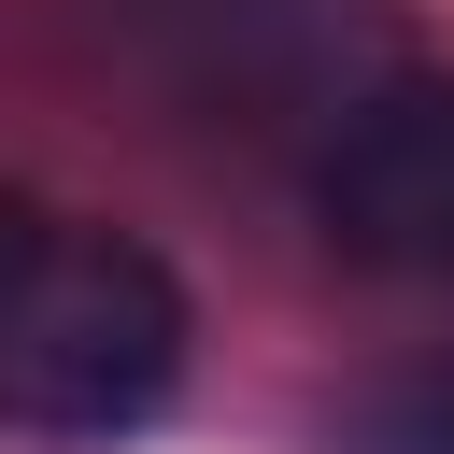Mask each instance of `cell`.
Returning <instances> with one entry per match:
<instances>
[{
	"mask_svg": "<svg viewBox=\"0 0 454 454\" xmlns=\"http://www.w3.org/2000/svg\"><path fill=\"white\" fill-rule=\"evenodd\" d=\"M184 284L156 241L99 227V213H43L0 255V426L28 440H142L184 397Z\"/></svg>",
	"mask_w": 454,
	"mask_h": 454,
	"instance_id": "6da1fadb",
	"label": "cell"
},
{
	"mask_svg": "<svg viewBox=\"0 0 454 454\" xmlns=\"http://www.w3.org/2000/svg\"><path fill=\"white\" fill-rule=\"evenodd\" d=\"M312 227L383 284H454V71H383L340 99L312 142Z\"/></svg>",
	"mask_w": 454,
	"mask_h": 454,
	"instance_id": "7a4b0ae2",
	"label": "cell"
},
{
	"mask_svg": "<svg viewBox=\"0 0 454 454\" xmlns=\"http://www.w3.org/2000/svg\"><path fill=\"white\" fill-rule=\"evenodd\" d=\"M326 454H454V355H440V369L369 383V397L326 426Z\"/></svg>",
	"mask_w": 454,
	"mask_h": 454,
	"instance_id": "3957f363",
	"label": "cell"
},
{
	"mask_svg": "<svg viewBox=\"0 0 454 454\" xmlns=\"http://www.w3.org/2000/svg\"><path fill=\"white\" fill-rule=\"evenodd\" d=\"M14 227H28V184H0V255H14Z\"/></svg>",
	"mask_w": 454,
	"mask_h": 454,
	"instance_id": "277c9868",
	"label": "cell"
}]
</instances>
